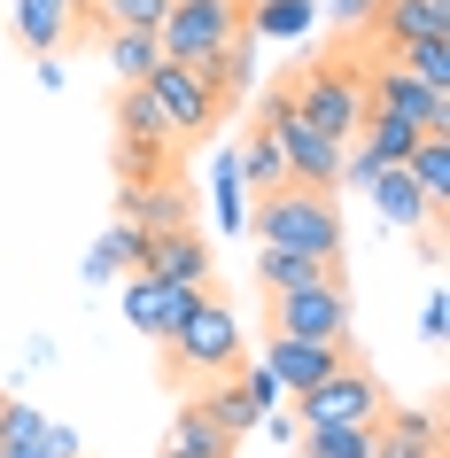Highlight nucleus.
Instances as JSON below:
<instances>
[{
  "mask_svg": "<svg viewBox=\"0 0 450 458\" xmlns=\"http://www.w3.org/2000/svg\"><path fill=\"white\" fill-rule=\"evenodd\" d=\"M287 404H295V428H327V420H357V428H373L380 411H388V388L373 381V365L342 358V365L327 373V381L295 388Z\"/></svg>",
  "mask_w": 450,
  "mask_h": 458,
  "instance_id": "39448f33",
  "label": "nucleus"
},
{
  "mask_svg": "<svg viewBox=\"0 0 450 458\" xmlns=\"http://www.w3.org/2000/svg\"><path fill=\"white\" fill-rule=\"evenodd\" d=\"M117 210L140 225V233H171V225H194V202L179 179H140V187L117 194Z\"/></svg>",
  "mask_w": 450,
  "mask_h": 458,
  "instance_id": "dca6fc26",
  "label": "nucleus"
},
{
  "mask_svg": "<svg viewBox=\"0 0 450 458\" xmlns=\"http://www.w3.org/2000/svg\"><path fill=\"white\" fill-rule=\"evenodd\" d=\"M403 171L420 179V194L435 202V210H450V132H420L412 156H403Z\"/></svg>",
  "mask_w": 450,
  "mask_h": 458,
  "instance_id": "412c9836",
  "label": "nucleus"
},
{
  "mask_svg": "<svg viewBox=\"0 0 450 458\" xmlns=\"http://www.w3.org/2000/svg\"><path fill=\"white\" fill-rule=\"evenodd\" d=\"M0 458H55L47 443H0Z\"/></svg>",
  "mask_w": 450,
  "mask_h": 458,
  "instance_id": "473e14b6",
  "label": "nucleus"
},
{
  "mask_svg": "<svg viewBox=\"0 0 450 458\" xmlns=\"http://www.w3.org/2000/svg\"><path fill=\"white\" fill-rule=\"evenodd\" d=\"M241 217H249V187H241V164L225 156V164H217V225L241 233Z\"/></svg>",
  "mask_w": 450,
  "mask_h": 458,
  "instance_id": "c756f323",
  "label": "nucleus"
},
{
  "mask_svg": "<svg viewBox=\"0 0 450 458\" xmlns=\"http://www.w3.org/2000/svg\"><path fill=\"white\" fill-rule=\"evenodd\" d=\"M287 101H295V117L303 124H318L327 140H342L350 148V132H357V117H365V71L357 63H310L295 86H287Z\"/></svg>",
  "mask_w": 450,
  "mask_h": 458,
  "instance_id": "20e7f679",
  "label": "nucleus"
},
{
  "mask_svg": "<svg viewBox=\"0 0 450 458\" xmlns=\"http://www.w3.org/2000/svg\"><path fill=\"white\" fill-rule=\"evenodd\" d=\"M156 350H164V381L171 388H202V381H225V373L249 365V335H241V318L217 303V288L194 295V311L179 318Z\"/></svg>",
  "mask_w": 450,
  "mask_h": 458,
  "instance_id": "f257e3e1",
  "label": "nucleus"
},
{
  "mask_svg": "<svg viewBox=\"0 0 450 458\" xmlns=\"http://www.w3.org/2000/svg\"><path fill=\"white\" fill-rule=\"evenodd\" d=\"M295 458H303V451H295Z\"/></svg>",
  "mask_w": 450,
  "mask_h": 458,
  "instance_id": "72a5a7b5",
  "label": "nucleus"
},
{
  "mask_svg": "<svg viewBox=\"0 0 450 458\" xmlns=\"http://www.w3.org/2000/svg\"><path fill=\"white\" fill-rule=\"evenodd\" d=\"M94 31V0H16V16H8V39L39 63H55L63 47H78Z\"/></svg>",
  "mask_w": 450,
  "mask_h": 458,
  "instance_id": "6e6552de",
  "label": "nucleus"
},
{
  "mask_svg": "<svg viewBox=\"0 0 450 458\" xmlns=\"http://www.w3.org/2000/svg\"><path fill=\"white\" fill-rule=\"evenodd\" d=\"M373 458H443V428L420 404H388L373 428Z\"/></svg>",
  "mask_w": 450,
  "mask_h": 458,
  "instance_id": "2eb2a0df",
  "label": "nucleus"
},
{
  "mask_svg": "<svg viewBox=\"0 0 450 458\" xmlns=\"http://www.w3.org/2000/svg\"><path fill=\"white\" fill-rule=\"evenodd\" d=\"M257 242L272 249H303V257H318V265H342V249H350V233H342V202H334L327 187H272V194H249V217H241Z\"/></svg>",
  "mask_w": 450,
  "mask_h": 458,
  "instance_id": "f03ea898",
  "label": "nucleus"
},
{
  "mask_svg": "<svg viewBox=\"0 0 450 458\" xmlns=\"http://www.w3.org/2000/svg\"><path fill=\"white\" fill-rule=\"evenodd\" d=\"M233 164H241V187H249V194L287 187V156H280V140H272V124H257V132L233 148Z\"/></svg>",
  "mask_w": 450,
  "mask_h": 458,
  "instance_id": "aec40b11",
  "label": "nucleus"
},
{
  "mask_svg": "<svg viewBox=\"0 0 450 458\" xmlns=\"http://www.w3.org/2000/svg\"><path fill=\"white\" fill-rule=\"evenodd\" d=\"M156 458H233V435H225V428L210 420V411H202V396H187Z\"/></svg>",
  "mask_w": 450,
  "mask_h": 458,
  "instance_id": "f3484780",
  "label": "nucleus"
},
{
  "mask_svg": "<svg viewBox=\"0 0 450 458\" xmlns=\"http://www.w3.org/2000/svg\"><path fill=\"white\" fill-rule=\"evenodd\" d=\"M47 435V411H31L24 396H0V443H39Z\"/></svg>",
  "mask_w": 450,
  "mask_h": 458,
  "instance_id": "c85d7f7f",
  "label": "nucleus"
},
{
  "mask_svg": "<svg viewBox=\"0 0 450 458\" xmlns=\"http://www.w3.org/2000/svg\"><path fill=\"white\" fill-rule=\"evenodd\" d=\"M132 272H156V280H179V288H210L217 257L194 225H171V233H140V265Z\"/></svg>",
  "mask_w": 450,
  "mask_h": 458,
  "instance_id": "9d476101",
  "label": "nucleus"
},
{
  "mask_svg": "<svg viewBox=\"0 0 450 458\" xmlns=\"http://www.w3.org/2000/svg\"><path fill=\"white\" fill-rule=\"evenodd\" d=\"M365 109H388V117L420 124V132H450V94L443 86H420V78L403 71V63H388V55L365 71Z\"/></svg>",
  "mask_w": 450,
  "mask_h": 458,
  "instance_id": "1a4fd4ad",
  "label": "nucleus"
},
{
  "mask_svg": "<svg viewBox=\"0 0 450 458\" xmlns=\"http://www.w3.org/2000/svg\"><path fill=\"white\" fill-rule=\"evenodd\" d=\"M365 194H373V210L388 217V225H403V233H420V225H443V210L420 194V179H412L403 164H380L373 179H365Z\"/></svg>",
  "mask_w": 450,
  "mask_h": 458,
  "instance_id": "4468645a",
  "label": "nucleus"
},
{
  "mask_svg": "<svg viewBox=\"0 0 450 458\" xmlns=\"http://www.w3.org/2000/svg\"><path fill=\"white\" fill-rule=\"evenodd\" d=\"M264 311H272V335H295V342H350V280H310V288L264 295Z\"/></svg>",
  "mask_w": 450,
  "mask_h": 458,
  "instance_id": "423d86ee",
  "label": "nucleus"
},
{
  "mask_svg": "<svg viewBox=\"0 0 450 458\" xmlns=\"http://www.w3.org/2000/svg\"><path fill=\"white\" fill-rule=\"evenodd\" d=\"M132 265H140V225H132V217H117V225L86 249V265H78V272H86V280H124Z\"/></svg>",
  "mask_w": 450,
  "mask_h": 458,
  "instance_id": "5701e85b",
  "label": "nucleus"
},
{
  "mask_svg": "<svg viewBox=\"0 0 450 458\" xmlns=\"http://www.w3.org/2000/svg\"><path fill=\"white\" fill-rule=\"evenodd\" d=\"M310 280H342V265H318V257H303V249H272V242H257V288H264V295L310 288Z\"/></svg>",
  "mask_w": 450,
  "mask_h": 458,
  "instance_id": "6ab92c4d",
  "label": "nucleus"
},
{
  "mask_svg": "<svg viewBox=\"0 0 450 458\" xmlns=\"http://www.w3.org/2000/svg\"><path fill=\"white\" fill-rule=\"evenodd\" d=\"M101 39H109V71H117L124 86L164 63V39H156V31H101Z\"/></svg>",
  "mask_w": 450,
  "mask_h": 458,
  "instance_id": "a878e982",
  "label": "nucleus"
},
{
  "mask_svg": "<svg viewBox=\"0 0 450 458\" xmlns=\"http://www.w3.org/2000/svg\"><path fill=\"white\" fill-rule=\"evenodd\" d=\"M171 0H94V31H156Z\"/></svg>",
  "mask_w": 450,
  "mask_h": 458,
  "instance_id": "cd10ccee",
  "label": "nucleus"
},
{
  "mask_svg": "<svg viewBox=\"0 0 450 458\" xmlns=\"http://www.w3.org/2000/svg\"><path fill=\"white\" fill-rule=\"evenodd\" d=\"M148 94H156V109H164V124H171V140H202V132H217V86H210V71H194V63H156L148 71Z\"/></svg>",
  "mask_w": 450,
  "mask_h": 458,
  "instance_id": "0eeeda50",
  "label": "nucleus"
},
{
  "mask_svg": "<svg viewBox=\"0 0 450 458\" xmlns=\"http://www.w3.org/2000/svg\"><path fill=\"white\" fill-rule=\"evenodd\" d=\"M194 295L202 288H179V280H156V272H124V318H132L148 342H164L171 327L194 311Z\"/></svg>",
  "mask_w": 450,
  "mask_h": 458,
  "instance_id": "9b49d317",
  "label": "nucleus"
},
{
  "mask_svg": "<svg viewBox=\"0 0 450 458\" xmlns=\"http://www.w3.org/2000/svg\"><path fill=\"white\" fill-rule=\"evenodd\" d=\"M194 396H202V411H210V420H217L225 435H233V443H241V435H249V428L264 420V411L249 404V388H241V373H225V381H202Z\"/></svg>",
  "mask_w": 450,
  "mask_h": 458,
  "instance_id": "393cba45",
  "label": "nucleus"
},
{
  "mask_svg": "<svg viewBox=\"0 0 450 458\" xmlns=\"http://www.w3.org/2000/svg\"><path fill=\"white\" fill-rule=\"evenodd\" d=\"M318 24V0H241V31L249 39H303V31Z\"/></svg>",
  "mask_w": 450,
  "mask_h": 458,
  "instance_id": "a211bd4d",
  "label": "nucleus"
},
{
  "mask_svg": "<svg viewBox=\"0 0 450 458\" xmlns=\"http://www.w3.org/2000/svg\"><path fill=\"white\" fill-rule=\"evenodd\" d=\"M342 358H357L350 342H295V335H272V342H264V365L280 373L287 396H295V388H310V381H327Z\"/></svg>",
  "mask_w": 450,
  "mask_h": 458,
  "instance_id": "f8f14e48",
  "label": "nucleus"
},
{
  "mask_svg": "<svg viewBox=\"0 0 450 458\" xmlns=\"http://www.w3.org/2000/svg\"><path fill=\"white\" fill-rule=\"evenodd\" d=\"M171 63H194V71H217V55L241 47V0H171L164 24H156Z\"/></svg>",
  "mask_w": 450,
  "mask_h": 458,
  "instance_id": "7ed1b4c3",
  "label": "nucleus"
},
{
  "mask_svg": "<svg viewBox=\"0 0 450 458\" xmlns=\"http://www.w3.org/2000/svg\"><path fill=\"white\" fill-rule=\"evenodd\" d=\"M350 140L365 148L373 164H403V156H412V140H420V124L388 117V109H365V117H357V132H350Z\"/></svg>",
  "mask_w": 450,
  "mask_h": 458,
  "instance_id": "b1692460",
  "label": "nucleus"
},
{
  "mask_svg": "<svg viewBox=\"0 0 450 458\" xmlns=\"http://www.w3.org/2000/svg\"><path fill=\"white\" fill-rule=\"evenodd\" d=\"M39 443H47V451H55V458H86V443H78V435H71V428H55V420H47V435H39Z\"/></svg>",
  "mask_w": 450,
  "mask_h": 458,
  "instance_id": "7c9ffc66",
  "label": "nucleus"
},
{
  "mask_svg": "<svg viewBox=\"0 0 450 458\" xmlns=\"http://www.w3.org/2000/svg\"><path fill=\"white\" fill-rule=\"evenodd\" d=\"M373 16V0H334V24H365Z\"/></svg>",
  "mask_w": 450,
  "mask_h": 458,
  "instance_id": "2f4dec72",
  "label": "nucleus"
},
{
  "mask_svg": "<svg viewBox=\"0 0 450 458\" xmlns=\"http://www.w3.org/2000/svg\"><path fill=\"white\" fill-rule=\"evenodd\" d=\"M388 63H403L420 86H443V94H450V39H412V47H388Z\"/></svg>",
  "mask_w": 450,
  "mask_h": 458,
  "instance_id": "bb28decb",
  "label": "nucleus"
},
{
  "mask_svg": "<svg viewBox=\"0 0 450 458\" xmlns=\"http://www.w3.org/2000/svg\"><path fill=\"white\" fill-rule=\"evenodd\" d=\"M373 428H380V420H373ZM373 428H357V420L295 428V451H303V458H373Z\"/></svg>",
  "mask_w": 450,
  "mask_h": 458,
  "instance_id": "4be33fe9",
  "label": "nucleus"
},
{
  "mask_svg": "<svg viewBox=\"0 0 450 458\" xmlns=\"http://www.w3.org/2000/svg\"><path fill=\"white\" fill-rule=\"evenodd\" d=\"M380 55L412 47V39H450V0H373Z\"/></svg>",
  "mask_w": 450,
  "mask_h": 458,
  "instance_id": "ddd939ff",
  "label": "nucleus"
}]
</instances>
